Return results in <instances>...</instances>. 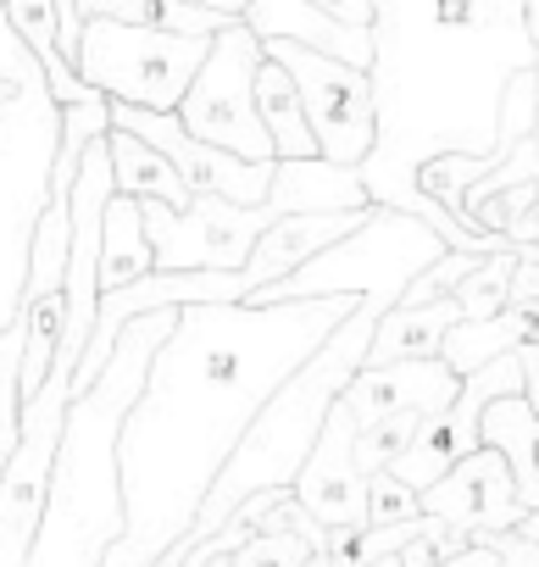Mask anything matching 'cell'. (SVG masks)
<instances>
[{"instance_id":"1","label":"cell","mask_w":539,"mask_h":567,"mask_svg":"<svg viewBox=\"0 0 539 567\" xmlns=\"http://www.w3.org/2000/svg\"><path fill=\"white\" fill-rule=\"evenodd\" d=\"M356 307L362 296L178 307L117 434L128 528L101 567H156L195 528L256 412Z\"/></svg>"},{"instance_id":"2","label":"cell","mask_w":539,"mask_h":567,"mask_svg":"<svg viewBox=\"0 0 539 567\" xmlns=\"http://www.w3.org/2000/svg\"><path fill=\"white\" fill-rule=\"evenodd\" d=\"M539 68L528 0H373V106L379 145L362 162L373 206L428 217L456 250H517L462 228L417 189L434 156H500L506 84Z\"/></svg>"},{"instance_id":"3","label":"cell","mask_w":539,"mask_h":567,"mask_svg":"<svg viewBox=\"0 0 539 567\" xmlns=\"http://www.w3.org/2000/svg\"><path fill=\"white\" fill-rule=\"evenodd\" d=\"M173 329H178V307L128 318L117 346H112V362L101 368V379L84 395H73L62 451H56V473H51V501H45L29 567H101L106 550L123 539L128 506H123L117 434H123L128 406L145 390L151 357L162 351V340ZM178 561H184V550L173 545L156 567H178Z\"/></svg>"},{"instance_id":"4","label":"cell","mask_w":539,"mask_h":567,"mask_svg":"<svg viewBox=\"0 0 539 567\" xmlns=\"http://www.w3.org/2000/svg\"><path fill=\"white\" fill-rule=\"evenodd\" d=\"M401 296H406V290H395V284H384V290H367L362 307L279 384V395L256 412V423L245 429V440H239L234 456L222 462V473H217V484H211V495H206L195 528L178 539V550L211 539L250 495H261V489H296V478H301V467H307V456H312V445H318V434H323L334 401H340L345 384L367 368V346H373L379 318H384Z\"/></svg>"},{"instance_id":"5","label":"cell","mask_w":539,"mask_h":567,"mask_svg":"<svg viewBox=\"0 0 539 567\" xmlns=\"http://www.w3.org/2000/svg\"><path fill=\"white\" fill-rule=\"evenodd\" d=\"M62 156V101L0 0V329L23 323L34 228Z\"/></svg>"},{"instance_id":"6","label":"cell","mask_w":539,"mask_h":567,"mask_svg":"<svg viewBox=\"0 0 539 567\" xmlns=\"http://www.w3.org/2000/svg\"><path fill=\"white\" fill-rule=\"evenodd\" d=\"M211 40L217 34H167V29H145V23H123V18H84L73 68L106 101L178 112Z\"/></svg>"},{"instance_id":"7","label":"cell","mask_w":539,"mask_h":567,"mask_svg":"<svg viewBox=\"0 0 539 567\" xmlns=\"http://www.w3.org/2000/svg\"><path fill=\"white\" fill-rule=\"evenodd\" d=\"M256 73H261V34L250 23H228L211 40L195 84L184 90L178 117L206 145H222L245 162H279L273 134L256 112Z\"/></svg>"},{"instance_id":"8","label":"cell","mask_w":539,"mask_h":567,"mask_svg":"<svg viewBox=\"0 0 539 567\" xmlns=\"http://www.w3.org/2000/svg\"><path fill=\"white\" fill-rule=\"evenodd\" d=\"M68 406H73V368L56 362L45 390L23 401V434H18L7 473H0V567H29V550H34L45 501H51Z\"/></svg>"},{"instance_id":"9","label":"cell","mask_w":539,"mask_h":567,"mask_svg":"<svg viewBox=\"0 0 539 567\" xmlns=\"http://www.w3.org/2000/svg\"><path fill=\"white\" fill-rule=\"evenodd\" d=\"M261 51L279 56V62L296 73L323 162L362 167V162L373 156V145H379L373 73L356 68V62H340V56H329V51H318V45H301V40H261Z\"/></svg>"},{"instance_id":"10","label":"cell","mask_w":539,"mask_h":567,"mask_svg":"<svg viewBox=\"0 0 539 567\" xmlns=\"http://www.w3.org/2000/svg\"><path fill=\"white\" fill-rule=\"evenodd\" d=\"M423 512L428 517H445L456 528H467L473 539H489L500 528H517L522 523V495H517V478H511V462L484 440L478 451H467L445 478H434L423 489Z\"/></svg>"},{"instance_id":"11","label":"cell","mask_w":539,"mask_h":567,"mask_svg":"<svg viewBox=\"0 0 539 567\" xmlns=\"http://www.w3.org/2000/svg\"><path fill=\"white\" fill-rule=\"evenodd\" d=\"M301 506L323 523V528H362L367 523V473L356 462V417L345 401H334L301 478H296Z\"/></svg>"},{"instance_id":"12","label":"cell","mask_w":539,"mask_h":567,"mask_svg":"<svg viewBox=\"0 0 539 567\" xmlns=\"http://www.w3.org/2000/svg\"><path fill=\"white\" fill-rule=\"evenodd\" d=\"M462 390V373L445 362V357H417V362H379V368H362L351 384H345V406L356 417V429L390 417V412H439L450 406Z\"/></svg>"},{"instance_id":"13","label":"cell","mask_w":539,"mask_h":567,"mask_svg":"<svg viewBox=\"0 0 539 567\" xmlns=\"http://www.w3.org/2000/svg\"><path fill=\"white\" fill-rule=\"evenodd\" d=\"M261 40H301V45H318L340 62H356V68H373V29L356 34L334 18H323L307 0H250V18H245Z\"/></svg>"},{"instance_id":"14","label":"cell","mask_w":539,"mask_h":567,"mask_svg":"<svg viewBox=\"0 0 539 567\" xmlns=\"http://www.w3.org/2000/svg\"><path fill=\"white\" fill-rule=\"evenodd\" d=\"M462 318H467V312H462L456 290H450V296H434V301H423V307L395 301V307L379 318V329H373L367 368H379V362H417V357H439V351H445V334H450Z\"/></svg>"},{"instance_id":"15","label":"cell","mask_w":539,"mask_h":567,"mask_svg":"<svg viewBox=\"0 0 539 567\" xmlns=\"http://www.w3.org/2000/svg\"><path fill=\"white\" fill-rule=\"evenodd\" d=\"M256 112L273 134V151L279 162H307V156H323L318 151V134H312V117H307V101H301V84L296 73L261 51V73H256Z\"/></svg>"},{"instance_id":"16","label":"cell","mask_w":539,"mask_h":567,"mask_svg":"<svg viewBox=\"0 0 539 567\" xmlns=\"http://www.w3.org/2000/svg\"><path fill=\"white\" fill-rule=\"evenodd\" d=\"M484 440L511 462L522 506L539 512V406L528 395H495L484 406Z\"/></svg>"},{"instance_id":"17","label":"cell","mask_w":539,"mask_h":567,"mask_svg":"<svg viewBox=\"0 0 539 567\" xmlns=\"http://www.w3.org/2000/svg\"><path fill=\"white\" fill-rule=\"evenodd\" d=\"M112 173H117V195H139V200H167V206H189L195 189L184 184V173L134 128H117L112 123Z\"/></svg>"},{"instance_id":"18","label":"cell","mask_w":539,"mask_h":567,"mask_svg":"<svg viewBox=\"0 0 539 567\" xmlns=\"http://www.w3.org/2000/svg\"><path fill=\"white\" fill-rule=\"evenodd\" d=\"M156 272V250L145 234V200L139 195H112L106 200V228H101V296L123 284Z\"/></svg>"},{"instance_id":"19","label":"cell","mask_w":539,"mask_h":567,"mask_svg":"<svg viewBox=\"0 0 539 567\" xmlns=\"http://www.w3.org/2000/svg\"><path fill=\"white\" fill-rule=\"evenodd\" d=\"M79 7L84 18H123L167 34H222L228 23H245L222 7H206V0H79Z\"/></svg>"},{"instance_id":"20","label":"cell","mask_w":539,"mask_h":567,"mask_svg":"<svg viewBox=\"0 0 539 567\" xmlns=\"http://www.w3.org/2000/svg\"><path fill=\"white\" fill-rule=\"evenodd\" d=\"M62 329H68V290L23 307V401L45 390L62 351Z\"/></svg>"},{"instance_id":"21","label":"cell","mask_w":539,"mask_h":567,"mask_svg":"<svg viewBox=\"0 0 539 567\" xmlns=\"http://www.w3.org/2000/svg\"><path fill=\"white\" fill-rule=\"evenodd\" d=\"M511 278H517V250H495V256H484V261L456 284L462 312H467V318H489V312H500V307L511 301Z\"/></svg>"},{"instance_id":"22","label":"cell","mask_w":539,"mask_h":567,"mask_svg":"<svg viewBox=\"0 0 539 567\" xmlns=\"http://www.w3.org/2000/svg\"><path fill=\"white\" fill-rule=\"evenodd\" d=\"M318 550L323 539L301 528H267V534H250L239 550H228V567H307Z\"/></svg>"},{"instance_id":"23","label":"cell","mask_w":539,"mask_h":567,"mask_svg":"<svg viewBox=\"0 0 539 567\" xmlns=\"http://www.w3.org/2000/svg\"><path fill=\"white\" fill-rule=\"evenodd\" d=\"M417 423H423V412H390V417L356 429V462H362V473L395 467L406 456V445L417 440Z\"/></svg>"},{"instance_id":"24","label":"cell","mask_w":539,"mask_h":567,"mask_svg":"<svg viewBox=\"0 0 539 567\" xmlns=\"http://www.w3.org/2000/svg\"><path fill=\"white\" fill-rule=\"evenodd\" d=\"M533 128H539V68H522L506 84V101H500V151L528 140Z\"/></svg>"},{"instance_id":"25","label":"cell","mask_w":539,"mask_h":567,"mask_svg":"<svg viewBox=\"0 0 539 567\" xmlns=\"http://www.w3.org/2000/svg\"><path fill=\"white\" fill-rule=\"evenodd\" d=\"M406 517H423V489H412L390 467L367 473V523H406Z\"/></svg>"},{"instance_id":"26","label":"cell","mask_w":539,"mask_h":567,"mask_svg":"<svg viewBox=\"0 0 539 567\" xmlns=\"http://www.w3.org/2000/svg\"><path fill=\"white\" fill-rule=\"evenodd\" d=\"M307 7H318L323 18H334V23H345L356 34L373 29V0H307Z\"/></svg>"},{"instance_id":"27","label":"cell","mask_w":539,"mask_h":567,"mask_svg":"<svg viewBox=\"0 0 539 567\" xmlns=\"http://www.w3.org/2000/svg\"><path fill=\"white\" fill-rule=\"evenodd\" d=\"M500 567H539V539L517 534V528H500Z\"/></svg>"},{"instance_id":"28","label":"cell","mask_w":539,"mask_h":567,"mask_svg":"<svg viewBox=\"0 0 539 567\" xmlns=\"http://www.w3.org/2000/svg\"><path fill=\"white\" fill-rule=\"evenodd\" d=\"M434 567H500V539L489 534V539H473L467 550H456V556H445V561H434Z\"/></svg>"},{"instance_id":"29","label":"cell","mask_w":539,"mask_h":567,"mask_svg":"<svg viewBox=\"0 0 539 567\" xmlns=\"http://www.w3.org/2000/svg\"><path fill=\"white\" fill-rule=\"evenodd\" d=\"M206 7H222V12H234V18H250V0H206Z\"/></svg>"},{"instance_id":"30","label":"cell","mask_w":539,"mask_h":567,"mask_svg":"<svg viewBox=\"0 0 539 567\" xmlns=\"http://www.w3.org/2000/svg\"><path fill=\"white\" fill-rule=\"evenodd\" d=\"M517 534H528V539H539V512H522V523H517Z\"/></svg>"},{"instance_id":"31","label":"cell","mask_w":539,"mask_h":567,"mask_svg":"<svg viewBox=\"0 0 539 567\" xmlns=\"http://www.w3.org/2000/svg\"><path fill=\"white\" fill-rule=\"evenodd\" d=\"M533 134H539V128H533Z\"/></svg>"}]
</instances>
